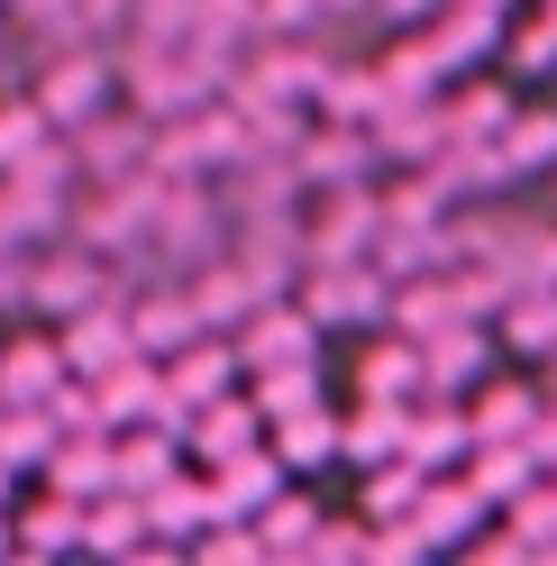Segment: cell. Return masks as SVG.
<instances>
[{"label":"cell","instance_id":"1","mask_svg":"<svg viewBox=\"0 0 557 566\" xmlns=\"http://www.w3.org/2000/svg\"><path fill=\"white\" fill-rule=\"evenodd\" d=\"M55 137H64V156H74V174H83V184H119V174H137V165H147L156 119H147V111H111V101H101L92 119L55 128Z\"/></svg>","mask_w":557,"mask_h":566},{"label":"cell","instance_id":"2","mask_svg":"<svg viewBox=\"0 0 557 566\" xmlns=\"http://www.w3.org/2000/svg\"><path fill=\"white\" fill-rule=\"evenodd\" d=\"M375 247V192L366 174L357 184H320V210L302 220V265H338V256H366Z\"/></svg>","mask_w":557,"mask_h":566},{"label":"cell","instance_id":"3","mask_svg":"<svg viewBox=\"0 0 557 566\" xmlns=\"http://www.w3.org/2000/svg\"><path fill=\"white\" fill-rule=\"evenodd\" d=\"M293 357H320V321L274 293V302H256L248 321H238V366L256 375V366H293Z\"/></svg>","mask_w":557,"mask_h":566},{"label":"cell","instance_id":"4","mask_svg":"<svg viewBox=\"0 0 557 566\" xmlns=\"http://www.w3.org/2000/svg\"><path fill=\"white\" fill-rule=\"evenodd\" d=\"M284 156L302 174V192H320V184H357V174L375 165V137L347 128V119H302V137H293Z\"/></svg>","mask_w":557,"mask_h":566},{"label":"cell","instance_id":"5","mask_svg":"<svg viewBox=\"0 0 557 566\" xmlns=\"http://www.w3.org/2000/svg\"><path fill=\"white\" fill-rule=\"evenodd\" d=\"M484 512H494V503L466 484V467H439V475H421V493H411V530H421L430 548H466Z\"/></svg>","mask_w":557,"mask_h":566},{"label":"cell","instance_id":"6","mask_svg":"<svg viewBox=\"0 0 557 566\" xmlns=\"http://www.w3.org/2000/svg\"><path fill=\"white\" fill-rule=\"evenodd\" d=\"M55 347H64V375H111L119 357H137V338H128V311L119 302H83V311H64V329H55Z\"/></svg>","mask_w":557,"mask_h":566},{"label":"cell","instance_id":"7","mask_svg":"<svg viewBox=\"0 0 557 566\" xmlns=\"http://www.w3.org/2000/svg\"><path fill=\"white\" fill-rule=\"evenodd\" d=\"M156 366H165V394L192 411V402H211V394H229V384H238V347H229L220 329H192L183 347H165Z\"/></svg>","mask_w":557,"mask_h":566},{"label":"cell","instance_id":"8","mask_svg":"<svg viewBox=\"0 0 557 566\" xmlns=\"http://www.w3.org/2000/svg\"><path fill=\"white\" fill-rule=\"evenodd\" d=\"M402 457L421 475H439V467H458L466 457V411H458V394H411L402 402Z\"/></svg>","mask_w":557,"mask_h":566},{"label":"cell","instance_id":"9","mask_svg":"<svg viewBox=\"0 0 557 566\" xmlns=\"http://www.w3.org/2000/svg\"><path fill=\"white\" fill-rule=\"evenodd\" d=\"M421 347V394H466V384L484 375V357H494V329L484 321H448L430 338H411Z\"/></svg>","mask_w":557,"mask_h":566},{"label":"cell","instance_id":"10","mask_svg":"<svg viewBox=\"0 0 557 566\" xmlns=\"http://www.w3.org/2000/svg\"><path fill=\"white\" fill-rule=\"evenodd\" d=\"M55 384H64V347H55V329L0 338V402H46Z\"/></svg>","mask_w":557,"mask_h":566},{"label":"cell","instance_id":"11","mask_svg":"<svg viewBox=\"0 0 557 566\" xmlns=\"http://www.w3.org/2000/svg\"><path fill=\"white\" fill-rule=\"evenodd\" d=\"M92 394H101V420H156L165 411V366L147 357V347H137V357H119L111 375H92Z\"/></svg>","mask_w":557,"mask_h":566},{"label":"cell","instance_id":"12","mask_svg":"<svg viewBox=\"0 0 557 566\" xmlns=\"http://www.w3.org/2000/svg\"><path fill=\"white\" fill-rule=\"evenodd\" d=\"M265 448L284 457V467H329V457H338V420H329V402L311 394V402H293V411H274V420H265Z\"/></svg>","mask_w":557,"mask_h":566},{"label":"cell","instance_id":"13","mask_svg":"<svg viewBox=\"0 0 557 566\" xmlns=\"http://www.w3.org/2000/svg\"><path fill=\"white\" fill-rule=\"evenodd\" d=\"M494 156L512 165V184H521V174H539V165H557V111H548V101H539V111H521V101H512L503 128H494Z\"/></svg>","mask_w":557,"mask_h":566},{"label":"cell","instance_id":"14","mask_svg":"<svg viewBox=\"0 0 557 566\" xmlns=\"http://www.w3.org/2000/svg\"><path fill=\"white\" fill-rule=\"evenodd\" d=\"M174 457H183V439L156 430V420H147L137 439H119V430H111V484H119V493H147L156 475H174Z\"/></svg>","mask_w":557,"mask_h":566},{"label":"cell","instance_id":"15","mask_svg":"<svg viewBox=\"0 0 557 566\" xmlns=\"http://www.w3.org/2000/svg\"><path fill=\"white\" fill-rule=\"evenodd\" d=\"M357 384H366L375 402H411V394H421V347H411L402 329H385V338L366 347V366H357Z\"/></svg>","mask_w":557,"mask_h":566},{"label":"cell","instance_id":"16","mask_svg":"<svg viewBox=\"0 0 557 566\" xmlns=\"http://www.w3.org/2000/svg\"><path fill=\"white\" fill-rule=\"evenodd\" d=\"M530 420H539L530 384H494V394H475V411H466V448L475 439H530Z\"/></svg>","mask_w":557,"mask_h":566},{"label":"cell","instance_id":"17","mask_svg":"<svg viewBox=\"0 0 557 566\" xmlns=\"http://www.w3.org/2000/svg\"><path fill=\"white\" fill-rule=\"evenodd\" d=\"M338 457H357V467H375V457H402V402H375L357 420H338Z\"/></svg>","mask_w":557,"mask_h":566},{"label":"cell","instance_id":"18","mask_svg":"<svg viewBox=\"0 0 557 566\" xmlns=\"http://www.w3.org/2000/svg\"><path fill=\"white\" fill-rule=\"evenodd\" d=\"M411 493H421V467H411V457H375V467H366V493H357V512H366V521H402V512H411Z\"/></svg>","mask_w":557,"mask_h":566},{"label":"cell","instance_id":"19","mask_svg":"<svg viewBox=\"0 0 557 566\" xmlns=\"http://www.w3.org/2000/svg\"><path fill=\"white\" fill-rule=\"evenodd\" d=\"M439 111H448V147H475V137L503 128L512 92H503V83H475V92H458V101H439Z\"/></svg>","mask_w":557,"mask_h":566},{"label":"cell","instance_id":"20","mask_svg":"<svg viewBox=\"0 0 557 566\" xmlns=\"http://www.w3.org/2000/svg\"><path fill=\"white\" fill-rule=\"evenodd\" d=\"M320 394V357H293V366H256V420H274V411H293V402H311Z\"/></svg>","mask_w":557,"mask_h":566},{"label":"cell","instance_id":"21","mask_svg":"<svg viewBox=\"0 0 557 566\" xmlns=\"http://www.w3.org/2000/svg\"><path fill=\"white\" fill-rule=\"evenodd\" d=\"M74 512H83V503H64V493L28 503V512L10 521V548H74Z\"/></svg>","mask_w":557,"mask_h":566},{"label":"cell","instance_id":"22","mask_svg":"<svg viewBox=\"0 0 557 566\" xmlns=\"http://www.w3.org/2000/svg\"><path fill=\"white\" fill-rule=\"evenodd\" d=\"M38 137H55V119H46L28 92H10V101H0V174H10L28 147H38Z\"/></svg>","mask_w":557,"mask_h":566},{"label":"cell","instance_id":"23","mask_svg":"<svg viewBox=\"0 0 557 566\" xmlns=\"http://www.w3.org/2000/svg\"><path fill=\"white\" fill-rule=\"evenodd\" d=\"M128 38L183 46V38H192V0H128Z\"/></svg>","mask_w":557,"mask_h":566},{"label":"cell","instance_id":"24","mask_svg":"<svg viewBox=\"0 0 557 566\" xmlns=\"http://www.w3.org/2000/svg\"><path fill=\"white\" fill-rule=\"evenodd\" d=\"M512 74H557V10L512 28Z\"/></svg>","mask_w":557,"mask_h":566},{"label":"cell","instance_id":"25","mask_svg":"<svg viewBox=\"0 0 557 566\" xmlns=\"http://www.w3.org/2000/svg\"><path fill=\"white\" fill-rule=\"evenodd\" d=\"M311 557H366V521H320L311 530Z\"/></svg>","mask_w":557,"mask_h":566},{"label":"cell","instance_id":"26","mask_svg":"<svg viewBox=\"0 0 557 566\" xmlns=\"http://www.w3.org/2000/svg\"><path fill=\"white\" fill-rule=\"evenodd\" d=\"M0 512H10V467H0Z\"/></svg>","mask_w":557,"mask_h":566},{"label":"cell","instance_id":"27","mask_svg":"<svg viewBox=\"0 0 557 566\" xmlns=\"http://www.w3.org/2000/svg\"><path fill=\"white\" fill-rule=\"evenodd\" d=\"M548 394H557V347H548Z\"/></svg>","mask_w":557,"mask_h":566},{"label":"cell","instance_id":"28","mask_svg":"<svg viewBox=\"0 0 557 566\" xmlns=\"http://www.w3.org/2000/svg\"><path fill=\"white\" fill-rule=\"evenodd\" d=\"M0 548H10V521H0Z\"/></svg>","mask_w":557,"mask_h":566}]
</instances>
